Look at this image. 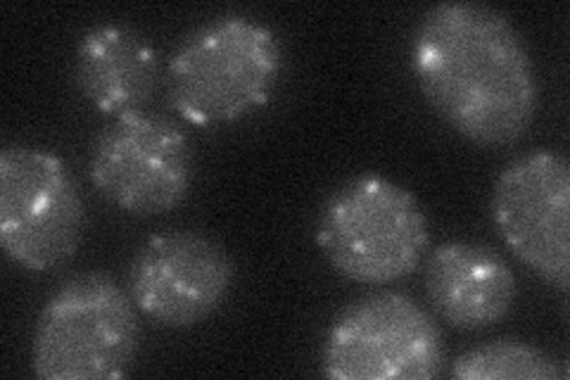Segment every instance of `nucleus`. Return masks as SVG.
Wrapping results in <instances>:
<instances>
[{
    "mask_svg": "<svg viewBox=\"0 0 570 380\" xmlns=\"http://www.w3.org/2000/svg\"><path fill=\"white\" fill-rule=\"evenodd\" d=\"M140 348L131 295L102 271L67 279L36 316L31 369L41 380H110L129 371Z\"/></svg>",
    "mask_w": 570,
    "mask_h": 380,
    "instance_id": "nucleus-4",
    "label": "nucleus"
},
{
    "mask_svg": "<svg viewBox=\"0 0 570 380\" xmlns=\"http://www.w3.org/2000/svg\"><path fill=\"white\" fill-rule=\"evenodd\" d=\"M88 176L107 203L150 220L181 205L195 178V155L186 131L159 115L115 117L96 136Z\"/></svg>",
    "mask_w": 570,
    "mask_h": 380,
    "instance_id": "nucleus-7",
    "label": "nucleus"
},
{
    "mask_svg": "<svg viewBox=\"0 0 570 380\" xmlns=\"http://www.w3.org/2000/svg\"><path fill=\"white\" fill-rule=\"evenodd\" d=\"M316 241L343 279L387 285L419 269L431 228L412 191L364 174L331 191L318 210Z\"/></svg>",
    "mask_w": 570,
    "mask_h": 380,
    "instance_id": "nucleus-3",
    "label": "nucleus"
},
{
    "mask_svg": "<svg viewBox=\"0 0 570 380\" xmlns=\"http://www.w3.org/2000/svg\"><path fill=\"white\" fill-rule=\"evenodd\" d=\"M423 281L435 314L469 333L504 321L519 298L509 262L492 247L469 241L440 243L425 262Z\"/></svg>",
    "mask_w": 570,
    "mask_h": 380,
    "instance_id": "nucleus-10",
    "label": "nucleus"
},
{
    "mask_svg": "<svg viewBox=\"0 0 570 380\" xmlns=\"http://www.w3.org/2000/svg\"><path fill=\"white\" fill-rule=\"evenodd\" d=\"M159 56L146 36L124 25L88 29L75 52V86L105 115L142 113L159 86Z\"/></svg>",
    "mask_w": 570,
    "mask_h": 380,
    "instance_id": "nucleus-11",
    "label": "nucleus"
},
{
    "mask_svg": "<svg viewBox=\"0 0 570 380\" xmlns=\"http://www.w3.org/2000/svg\"><path fill=\"white\" fill-rule=\"evenodd\" d=\"M236 283L228 252L195 231H171L142 243L127 271L136 310L163 329H193L222 310Z\"/></svg>",
    "mask_w": 570,
    "mask_h": 380,
    "instance_id": "nucleus-9",
    "label": "nucleus"
},
{
    "mask_svg": "<svg viewBox=\"0 0 570 380\" xmlns=\"http://www.w3.org/2000/svg\"><path fill=\"white\" fill-rule=\"evenodd\" d=\"M86 235V201L65 162L43 148L0 153V245L8 260L48 274L77 255Z\"/></svg>",
    "mask_w": 570,
    "mask_h": 380,
    "instance_id": "nucleus-5",
    "label": "nucleus"
},
{
    "mask_svg": "<svg viewBox=\"0 0 570 380\" xmlns=\"http://www.w3.org/2000/svg\"><path fill=\"white\" fill-rule=\"evenodd\" d=\"M459 380H561L563 371L549 352L523 340L499 338L461 352L450 369Z\"/></svg>",
    "mask_w": 570,
    "mask_h": 380,
    "instance_id": "nucleus-12",
    "label": "nucleus"
},
{
    "mask_svg": "<svg viewBox=\"0 0 570 380\" xmlns=\"http://www.w3.org/2000/svg\"><path fill=\"white\" fill-rule=\"evenodd\" d=\"M409 62L433 113L473 146H511L538 117V69L502 10L433 6L414 31Z\"/></svg>",
    "mask_w": 570,
    "mask_h": 380,
    "instance_id": "nucleus-1",
    "label": "nucleus"
},
{
    "mask_svg": "<svg viewBox=\"0 0 570 380\" xmlns=\"http://www.w3.org/2000/svg\"><path fill=\"white\" fill-rule=\"evenodd\" d=\"M283 71L278 36L253 17L219 14L176 46L169 105L195 126L234 124L272 100Z\"/></svg>",
    "mask_w": 570,
    "mask_h": 380,
    "instance_id": "nucleus-2",
    "label": "nucleus"
},
{
    "mask_svg": "<svg viewBox=\"0 0 570 380\" xmlns=\"http://www.w3.org/2000/svg\"><path fill=\"white\" fill-rule=\"evenodd\" d=\"M570 165L538 148L502 169L492 191V220L507 247L542 281L568 293Z\"/></svg>",
    "mask_w": 570,
    "mask_h": 380,
    "instance_id": "nucleus-8",
    "label": "nucleus"
},
{
    "mask_svg": "<svg viewBox=\"0 0 570 380\" xmlns=\"http://www.w3.org/2000/svg\"><path fill=\"white\" fill-rule=\"evenodd\" d=\"M435 319L400 291L356 298L324 338L321 373L331 380H431L444 367Z\"/></svg>",
    "mask_w": 570,
    "mask_h": 380,
    "instance_id": "nucleus-6",
    "label": "nucleus"
}]
</instances>
